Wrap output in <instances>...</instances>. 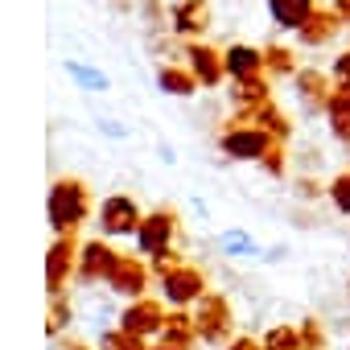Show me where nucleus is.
I'll list each match as a JSON object with an SVG mask.
<instances>
[{"mask_svg": "<svg viewBox=\"0 0 350 350\" xmlns=\"http://www.w3.org/2000/svg\"><path fill=\"white\" fill-rule=\"evenodd\" d=\"M194 325H198V338L206 346H227L231 342V301L223 293H206L198 305H194Z\"/></svg>", "mask_w": 350, "mask_h": 350, "instance_id": "4", "label": "nucleus"}, {"mask_svg": "<svg viewBox=\"0 0 350 350\" xmlns=\"http://www.w3.org/2000/svg\"><path fill=\"white\" fill-rule=\"evenodd\" d=\"M260 165H264V169L272 173V178H284V148L276 144V148H272V152H268V157H264Z\"/></svg>", "mask_w": 350, "mask_h": 350, "instance_id": "31", "label": "nucleus"}, {"mask_svg": "<svg viewBox=\"0 0 350 350\" xmlns=\"http://www.w3.org/2000/svg\"><path fill=\"white\" fill-rule=\"evenodd\" d=\"M219 252L231 256V260H256V256H260V243H256L243 227H227V231L219 235Z\"/></svg>", "mask_w": 350, "mask_h": 350, "instance_id": "21", "label": "nucleus"}, {"mask_svg": "<svg viewBox=\"0 0 350 350\" xmlns=\"http://www.w3.org/2000/svg\"><path fill=\"white\" fill-rule=\"evenodd\" d=\"M329 202L338 215H350V169H342L338 178L329 182Z\"/></svg>", "mask_w": 350, "mask_h": 350, "instance_id": "28", "label": "nucleus"}, {"mask_svg": "<svg viewBox=\"0 0 350 350\" xmlns=\"http://www.w3.org/2000/svg\"><path fill=\"white\" fill-rule=\"evenodd\" d=\"M140 219H144V211H140L136 198H128V194H111V198L99 202V227H103V235H111V239L136 235Z\"/></svg>", "mask_w": 350, "mask_h": 350, "instance_id": "8", "label": "nucleus"}, {"mask_svg": "<svg viewBox=\"0 0 350 350\" xmlns=\"http://www.w3.org/2000/svg\"><path fill=\"white\" fill-rule=\"evenodd\" d=\"M148 350H173V346H148Z\"/></svg>", "mask_w": 350, "mask_h": 350, "instance_id": "36", "label": "nucleus"}, {"mask_svg": "<svg viewBox=\"0 0 350 350\" xmlns=\"http://www.w3.org/2000/svg\"><path fill=\"white\" fill-rule=\"evenodd\" d=\"M206 293H211V288H206V272L194 268V264H178L173 272L161 276V297H165L173 309H190V305H198Z\"/></svg>", "mask_w": 350, "mask_h": 350, "instance_id": "5", "label": "nucleus"}, {"mask_svg": "<svg viewBox=\"0 0 350 350\" xmlns=\"http://www.w3.org/2000/svg\"><path fill=\"white\" fill-rule=\"evenodd\" d=\"M99 132L111 136V140H128V128H124L120 120H99Z\"/></svg>", "mask_w": 350, "mask_h": 350, "instance_id": "32", "label": "nucleus"}, {"mask_svg": "<svg viewBox=\"0 0 350 350\" xmlns=\"http://www.w3.org/2000/svg\"><path fill=\"white\" fill-rule=\"evenodd\" d=\"M169 29L178 38L198 42L211 29V5H206V0H178V5L169 9Z\"/></svg>", "mask_w": 350, "mask_h": 350, "instance_id": "11", "label": "nucleus"}, {"mask_svg": "<svg viewBox=\"0 0 350 350\" xmlns=\"http://www.w3.org/2000/svg\"><path fill=\"white\" fill-rule=\"evenodd\" d=\"M66 350H91L87 342H66Z\"/></svg>", "mask_w": 350, "mask_h": 350, "instance_id": "35", "label": "nucleus"}, {"mask_svg": "<svg viewBox=\"0 0 350 350\" xmlns=\"http://www.w3.org/2000/svg\"><path fill=\"white\" fill-rule=\"evenodd\" d=\"M329 79H334V87H346V91H350V50H342V54L334 58Z\"/></svg>", "mask_w": 350, "mask_h": 350, "instance_id": "29", "label": "nucleus"}, {"mask_svg": "<svg viewBox=\"0 0 350 350\" xmlns=\"http://www.w3.org/2000/svg\"><path fill=\"white\" fill-rule=\"evenodd\" d=\"M46 219L54 235H75L91 219V186L83 178H58L46 194Z\"/></svg>", "mask_w": 350, "mask_h": 350, "instance_id": "1", "label": "nucleus"}, {"mask_svg": "<svg viewBox=\"0 0 350 350\" xmlns=\"http://www.w3.org/2000/svg\"><path fill=\"white\" fill-rule=\"evenodd\" d=\"M178 264H186V260H182V252H165V256H157V260H152V272H157V276H165V272H173Z\"/></svg>", "mask_w": 350, "mask_h": 350, "instance_id": "30", "label": "nucleus"}, {"mask_svg": "<svg viewBox=\"0 0 350 350\" xmlns=\"http://www.w3.org/2000/svg\"><path fill=\"white\" fill-rule=\"evenodd\" d=\"M116 264H120V252L111 243H103V239H91V243L79 247V272H75V280H83V284H107L111 272H116Z\"/></svg>", "mask_w": 350, "mask_h": 350, "instance_id": "9", "label": "nucleus"}, {"mask_svg": "<svg viewBox=\"0 0 350 350\" xmlns=\"http://www.w3.org/2000/svg\"><path fill=\"white\" fill-rule=\"evenodd\" d=\"M338 33H342V17H338L334 9H321V5H317V13L297 29L301 46H313V50H317V46H329Z\"/></svg>", "mask_w": 350, "mask_h": 350, "instance_id": "14", "label": "nucleus"}, {"mask_svg": "<svg viewBox=\"0 0 350 350\" xmlns=\"http://www.w3.org/2000/svg\"><path fill=\"white\" fill-rule=\"evenodd\" d=\"M148 280H152V268L144 264V256H124L120 252V264H116L107 288L128 297V301H136V297H148Z\"/></svg>", "mask_w": 350, "mask_h": 350, "instance_id": "10", "label": "nucleus"}, {"mask_svg": "<svg viewBox=\"0 0 350 350\" xmlns=\"http://www.w3.org/2000/svg\"><path fill=\"white\" fill-rule=\"evenodd\" d=\"M223 66H227V79H231V83H243V79H260V75H268V70H264V50L243 46V42H235V46L223 50Z\"/></svg>", "mask_w": 350, "mask_h": 350, "instance_id": "13", "label": "nucleus"}, {"mask_svg": "<svg viewBox=\"0 0 350 350\" xmlns=\"http://www.w3.org/2000/svg\"><path fill=\"white\" fill-rule=\"evenodd\" d=\"M186 66L194 70V79L202 87H219L227 79V66H223V50L206 46V42H186Z\"/></svg>", "mask_w": 350, "mask_h": 350, "instance_id": "12", "label": "nucleus"}, {"mask_svg": "<svg viewBox=\"0 0 350 350\" xmlns=\"http://www.w3.org/2000/svg\"><path fill=\"white\" fill-rule=\"evenodd\" d=\"M95 350H148V346H144V338H132L124 329H103Z\"/></svg>", "mask_w": 350, "mask_h": 350, "instance_id": "27", "label": "nucleus"}, {"mask_svg": "<svg viewBox=\"0 0 350 350\" xmlns=\"http://www.w3.org/2000/svg\"><path fill=\"white\" fill-rule=\"evenodd\" d=\"M223 350H264V342H260V338H247V334H239V338H231Z\"/></svg>", "mask_w": 350, "mask_h": 350, "instance_id": "33", "label": "nucleus"}, {"mask_svg": "<svg viewBox=\"0 0 350 350\" xmlns=\"http://www.w3.org/2000/svg\"><path fill=\"white\" fill-rule=\"evenodd\" d=\"M329 9H334V13H338L342 21H350V0H334V5H329Z\"/></svg>", "mask_w": 350, "mask_h": 350, "instance_id": "34", "label": "nucleus"}, {"mask_svg": "<svg viewBox=\"0 0 350 350\" xmlns=\"http://www.w3.org/2000/svg\"><path fill=\"white\" fill-rule=\"evenodd\" d=\"M75 272H79V239L75 235H54V243L46 252V288H50V297L66 293Z\"/></svg>", "mask_w": 350, "mask_h": 350, "instance_id": "6", "label": "nucleus"}, {"mask_svg": "<svg viewBox=\"0 0 350 350\" xmlns=\"http://www.w3.org/2000/svg\"><path fill=\"white\" fill-rule=\"evenodd\" d=\"M178 227H182V223H178V211H169V206L148 211V215L140 219V227H136V252L148 256V260L173 252V243H178Z\"/></svg>", "mask_w": 350, "mask_h": 350, "instance_id": "3", "label": "nucleus"}, {"mask_svg": "<svg viewBox=\"0 0 350 350\" xmlns=\"http://www.w3.org/2000/svg\"><path fill=\"white\" fill-rule=\"evenodd\" d=\"M317 13V0H268V17L280 25V29H301L309 17Z\"/></svg>", "mask_w": 350, "mask_h": 350, "instance_id": "16", "label": "nucleus"}, {"mask_svg": "<svg viewBox=\"0 0 350 350\" xmlns=\"http://www.w3.org/2000/svg\"><path fill=\"white\" fill-rule=\"evenodd\" d=\"M293 79H297V87L305 95V111H325V99L334 91V79L321 75V70H297Z\"/></svg>", "mask_w": 350, "mask_h": 350, "instance_id": "17", "label": "nucleus"}, {"mask_svg": "<svg viewBox=\"0 0 350 350\" xmlns=\"http://www.w3.org/2000/svg\"><path fill=\"white\" fill-rule=\"evenodd\" d=\"M70 317H75L70 297H66V293H54V297H50V309H46V334H50V338H58V334L70 325Z\"/></svg>", "mask_w": 350, "mask_h": 350, "instance_id": "24", "label": "nucleus"}, {"mask_svg": "<svg viewBox=\"0 0 350 350\" xmlns=\"http://www.w3.org/2000/svg\"><path fill=\"white\" fill-rule=\"evenodd\" d=\"M243 120H252V124H260V128H268L276 140H288L293 136V124H288V116L268 99V103H260V107H252V111H239Z\"/></svg>", "mask_w": 350, "mask_h": 350, "instance_id": "20", "label": "nucleus"}, {"mask_svg": "<svg viewBox=\"0 0 350 350\" xmlns=\"http://www.w3.org/2000/svg\"><path fill=\"white\" fill-rule=\"evenodd\" d=\"M325 120H329L334 140L350 144V91H346V87H334V91H329V99H325Z\"/></svg>", "mask_w": 350, "mask_h": 350, "instance_id": "18", "label": "nucleus"}, {"mask_svg": "<svg viewBox=\"0 0 350 350\" xmlns=\"http://www.w3.org/2000/svg\"><path fill=\"white\" fill-rule=\"evenodd\" d=\"M157 87L165 91V95H194L202 83L194 79V70L190 66H157Z\"/></svg>", "mask_w": 350, "mask_h": 350, "instance_id": "19", "label": "nucleus"}, {"mask_svg": "<svg viewBox=\"0 0 350 350\" xmlns=\"http://www.w3.org/2000/svg\"><path fill=\"white\" fill-rule=\"evenodd\" d=\"M260 342H264V350H305L301 325H272Z\"/></svg>", "mask_w": 350, "mask_h": 350, "instance_id": "25", "label": "nucleus"}, {"mask_svg": "<svg viewBox=\"0 0 350 350\" xmlns=\"http://www.w3.org/2000/svg\"><path fill=\"white\" fill-rule=\"evenodd\" d=\"M235 103H239V111H252V107H260V103H268L272 99V91H268V79L260 75V79H243V83H235Z\"/></svg>", "mask_w": 350, "mask_h": 350, "instance_id": "22", "label": "nucleus"}, {"mask_svg": "<svg viewBox=\"0 0 350 350\" xmlns=\"http://www.w3.org/2000/svg\"><path fill=\"white\" fill-rule=\"evenodd\" d=\"M161 346H173V350H190L194 342H198V325H194V313H186V309H173L169 317H165V325H161Z\"/></svg>", "mask_w": 350, "mask_h": 350, "instance_id": "15", "label": "nucleus"}, {"mask_svg": "<svg viewBox=\"0 0 350 350\" xmlns=\"http://www.w3.org/2000/svg\"><path fill=\"white\" fill-rule=\"evenodd\" d=\"M66 75H70L83 91H107V87H111V79H107L103 70H95V66H87V62H75V58H66Z\"/></svg>", "mask_w": 350, "mask_h": 350, "instance_id": "23", "label": "nucleus"}, {"mask_svg": "<svg viewBox=\"0 0 350 350\" xmlns=\"http://www.w3.org/2000/svg\"><path fill=\"white\" fill-rule=\"evenodd\" d=\"M280 140L268 132V128H260V124H252V120H231L223 132H219V148H223V157H231V161H264L272 148H276Z\"/></svg>", "mask_w": 350, "mask_h": 350, "instance_id": "2", "label": "nucleus"}, {"mask_svg": "<svg viewBox=\"0 0 350 350\" xmlns=\"http://www.w3.org/2000/svg\"><path fill=\"white\" fill-rule=\"evenodd\" d=\"M264 70L268 75H297V54L288 46H268L264 50Z\"/></svg>", "mask_w": 350, "mask_h": 350, "instance_id": "26", "label": "nucleus"}, {"mask_svg": "<svg viewBox=\"0 0 350 350\" xmlns=\"http://www.w3.org/2000/svg\"><path fill=\"white\" fill-rule=\"evenodd\" d=\"M165 305L161 301H152V297H136V301H128L124 305V313H120V329L124 334H132V338H157L161 334V325H165Z\"/></svg>", "mask_w": 350, "mask_h": 350, "instance_id": "7", "label": "nucleus"}]
</instances>
